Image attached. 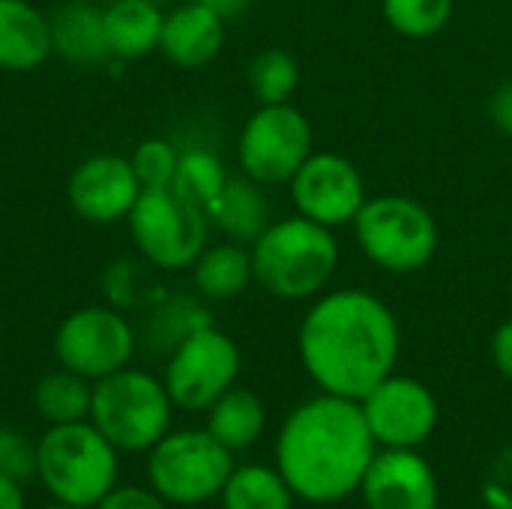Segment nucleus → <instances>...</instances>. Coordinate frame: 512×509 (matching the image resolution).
<instances>
[{
	"mask_svg": "<svg viewBox=\"0 0 512 509\" xmlns=\"http://www.w3.org/2000/svg\"><path fill=\"white\" fill-rule=\"evenodd\" d=\"M399 321L393 309L363 291H330L303 315L297 351L309 378L330 396L363 399L399 360Z\"/></svg>",
	"mask_w": 512,
	"mask_h": 509,
	"instance_id": "1",
	"label": "nucleus"
},
{
	"mask_svg": "<svg viewBox=\"0 0 512 509\" xmlns=\"http://www.w3.org/2000/svg\"><path fill=\"white\" fill-rule=\"evenodd\" d=\"M375 447L360 402L321 393L282 423L276 468L300 501L336 504L360 489Z\"/></svg>",
	"mask_w": 512,
	"mask_h": 509,
	"instance_id": "2",
	"label": "nucleus"
},
{
	"mask_svg": "<svg viewBox=\"0 0 512 509\" xmlns=\"http://www.w3.org/2000/svg\"><path fill=\"white\" fill-rule=\"evenodd\" d=\"M249 252L255 282L279 300L318 297L339 264L333 228H324L300 213L270 222Z\"/></svg>",
	"mask_w": 512,
	"mask_h": 509,
	"instance_id": "3",
	"label": "nucleus"
},
{
	"mask_svg": "<svg viewBox=\"0 0 512 509\" xmlns=\"http://www.w3.org/2000/svg\"><path fill=\"white\" fill-rule=\"evenodd\" d=\"M36 477L66 507H96L117 483V447L93 423L51 426L36 444Z\"/></svg>",
	"mask_w": 512,
	"mask_h": 509,
	"instance_id": "4",
	"label": "nucleus"
},
{
	"mask_svg": "<svg viewBox=\"0 0 512 509\" xmlns=\"http://www.w3.org/2000/svg\"><path fill=\"white\" fill-rule=\"evenodd\" d=\"M171 396L165 381L141 369H120L93 381V426L117 447V453L153 450L171 429Z\"/></svg>",
	"mask_w": 512,
	"mask_h": 509,
	"instance_id": "5",
	"label": "nucleus"
},
{
	"mask_svg": "<svg viewBox=\"0 0 512 509\" xmlns=\"http://www.w3.org/2000/svg\"><path fill=\"white\" fill-rule=\"evenodd\" d=\"M354 237L372 264L399 276L423 270L441 246L435 216L408 195L366 198L354 219Z\"/></svg>",
	"mask_w": 512,
	"mask_h": 509,
	"instance_id": "6",
	"label": "nucleus"
},
{
	"mask_svg": "<svg viewBox=\"0 0 512 509\" xmlns=\"http://www.w3.org/2000/svg\"><path fill=\"white\" fill-rule=\"evenodd\" d=\"M126 222L141 261L156 270H189L195 258L207 249V210L186 201L171 186L144 189Z\"/></svg>",
	"mask_w": 512,
	"mask_h": 509,
	"instance_id": "7",
	"label": "nucleus"
},
{
	"mask_svg": "<svg viewBox=\"0 0 512 509\" xmlns=\"http://www.w3.org/2000/svg\"><path fill=\"white\" fill-rule=\"evenodd\" d=\"M234 453L222 447L207 429H186L165 435L147 462L150 486L168 504L195 507L222 495L231 471Z\"/></svg>",
	"mask_w": 512,
	"mask_h": 509,
	"instance_id": "8",
	"label": "nucleus"
},
{
	"mask_svg": "<svg viewBox=\"0 0 512 509\" xmlns=\"http://www.w3.org/2000/svg\"><path fill=\"white\" fill-rule=\"evenodd\" d=\"M312 156V126L291 102L258 105L240 129L237 162L261 186H282Z\"/></svg>",
	"mask_w": 512,
	"mask_h": 509,
	"instance_id": "9",
	"label": "nucleus"
},
{
	"mask_svg": "<svg viewBox=\"0 0 512 509\" xmlns=\"http://www.w3.org/2000/svg\"><path fill=\"white\" fill-rule=\"evenodd\" d=\"M240 375L237 342L210 321L186 333L165 366V390L183 411H207Z\"/></svg>",
	"mask_w": 512,
	"mask_h": 509,
	"instance_id": "10",
	"label": "nucleus"
},
{
	"mask_svg": "<svg viewBox=\"0 0 512 509\" xmlns=\"http://www.w3.org/2000/svg\"><path fill=\"white\" fill-rule=\"evenodd\" d=\"M135 330L117 306H81L54 330V357L63 369L99 381L129 366Z\"/></svg>",
	"mask_w": 512,
	"mask_h": 509,
	"instance_id": "11",
	"label": "nucleus"
},
{
	"mask_svg": "<svg viewBox=\"0 0 512 509\" xmlns=\"http://www.w3.org/2000/svg\"><path fill=\"white\" fill-rule=\"evenodd\" d=\"M375 444L390 450H417L438 426V402L432 390L405 375H387L360 399Z\"/></svg>",
	"mask_w": 512,
	"mask_h": 509,
	"instance_id": "12",
	"label": "nucleus"
},
{
	"mask_svg": "<svg viewBox=\"0 0 512 509\" xmlns=\"http://www.w3.org/2000/svg\"><path fill=\"white\" fill-rule=\"evenodd\" d=\"M288 186L297 213L324 228L354 225L369 198L357 165L339 153H312Z\"/></svg>",
	"mask_w": 512,
	"mask_h": 509,
	"instance_id": "13",
	"label": "nucleus"
},
{
	"mask_svg": "<svg viewBox=\"0 0 512 509\" xmlns=\"http://www.w3.org/2000/svg\"><path fill=\"white\" fill-rule=\"evenodd\" d=\"M144 186L126 156L93 153L81 159L66 180V201L72 213L90 225H114L129 219Z\"/></svg>",
	"mask_w": 512,
	"mask_h": 509,
	"instance_id": "14",
	"label": "nucleus"
},
{
	"mask_svg": "<svg viewBox=\"0 0 512 509\" xmlns=\"http://www.w3.org/2000/svg\"><path fill=\"white\" fill-rule=\"evenodd\" d=\"M360 492L369 509H438V477L417 450L375 453Z\"/></svg>",
	"mask_w": 512,
	"mask_h": 509,
	"instance_id": "15",
	"label": "nucleus"
},
{
	"mask_svg": "<svg viewBox=\"0 0 512 509\" xmlns=\"http://www.w3.org/2000/svg\"><path fill=\"white\" fill-rule=\"evenodd\" d=\"M225 45V18L192 0L171 9L162 21L159 51L180 69H201L219 57Z\"/></svg>",
	"mask_w": 512,
	"mask_h": 509,
	"instance_id": "16",
	"label": "nucleus"
},
{
	"mask_svg": "<svg viewBox=\"0 0 512 509\" xmlns=\"http://www.w3.org/2000/svg\"><path fill=\"white\" fill-rule=\"evenodd\" d=\"M51 54L48 15L30 0H0V69L33 72Z\"/></svg>",
	"mask_w": 512,
	"mask_h": 509,
	"instance_id": "17",
	"label": "nucleus"
},
{
	"mask_svg": "<svg viewBox=\"0 0 512 509\" xmlns=\"http://www.w3.org/2000/svg\"><path fill=\"white\" fill-rule=\"evenodd\" d=\"M210 228L222 231L234 243H255L273 222L270 201L261 192V183L249 177H228L222 192L207 207Z\"/></svg>",
	"mask_w": 512,
	"mask_h": 509,
	"instance_id": "18",
	"label": "nucleus"
},
{
	"mask_svg": "<svg viewBox=\"0 0 512 509\" xmlns=\"http://www.w3.org/2000/svg\"><path fill=\"white\" fill-rule=\"evenodd\" d=\"M165 12L153 0H111L102 9L108 54L117 60H141L159 51Z\"/></svg>",
	"mask_w": 512,
	"mask_h": 509,
	"instance_id": "19",
	"label": "nucleus"
},
{
	"mask_svg": "<svg viewBox=\"0 0 512 509\" xmlns=\"http://www.w3.org/2000/svg\"><path fill=\"white\" fill-rule=\"evenodd\" d=\"M51 21V48L60 60L75 66H93L108 60V42L102 27V9H96L87 0H69L63 3Z\"/></svg>",
	"mask_w": 512,
	"mask_h": 509,
	"instance_id": "20",
	"label": "nucleus"
},
{
	"mask_svg": "<svg viewBox=\"0 0 512 509\" xmlns=\"http://www.w3.org/2000/svg\"><path fill=\"white\" fill-rule=\"evenodd\" d=\"M189 270H192L195 291L207 300H216V303L240 297L249 288V282H255L252 252L234 240L207 246Z\"/></svg>",
	"mask_w": 512,
	"mask_h": 509,
	"instance_id": "21",
	"label": "nucleus"
},
{
	"mask_svg": "<svg viewBox=\"0 0 512 509\" xmlns=\"http://www.w3.org/2000/svg\"><path fill=\"white\" fill-rule=\"evenodd\" d=\"M267 426L261 399L246 387H231L207 408V432L231 453L249 450Z\"/></svg>",
	"mask_w": 512,
	"mask_h": 509,
	"instance_id": "22",
	"label": "nucleus"
},
{
	"mask_svg": "<svg viewBox=\"0 0 512 509\" xmlns=\"http://www.w3.org/2000/svg\"><path fill=\"white\" fill-rule=\"evenodd\" d=\"M33 405H36V414L48 420L51 426L81 423L90 417L93 387L84 375H75L60 366L57 372H48L36 381Z\"/></svg>",
	"mask_w": 512,
	"mask_h": 509,
	"instance_id": "23",
	"label": "nucleus"
},
{
	"mask_svg": "<svg viewBox=\"0 0 512 509\" xmlns=\"http://www.w3.org/2000/svg\"><path fill=\"white\" fill-rule=\"evenodd\" d=\"M294 492L288 480L279 474V468L267 465H243L234 468L225 489H222V507L225 509H291Z\"/></svg>",
	"mask_w": 512,
	"mask_h": 509,
	"instance_id": "24",
	"label": "nucleus"
},
{
	"mask_svg": "<svg viewBox=\"0 0 512 509\" xmlns=\"http://www.w3.org/2000/svg\"><path fill=\"white\" fill-rule=\"evenodd\" d=\"M246 84H249V93L258 99V105H279L294 96L300 84V66L291 51L264 48L249 60Z\"/></svg>",
	"mask_w": 512,
	"mask_h": 509,
	"instance_id": "25",
	"label": "nucleus"
},
{
	"mask_svg": "<svg viewBox=\"0 0 512 509\" xmlns=\"http://www.w3.org/2000/svg\"><path fill=\"white\" fill-rule=\"evenodd\" d=\"M225 183H228V174H225L222 159L207 147H189V150L180 153L171 189L180 192L186 201L207 210L213 204V198L222 192Z\"/></svg>",
	"mask_w": 512,
	"mask_h": 509,
	"instance_id": "26",
	"label": "nucleus"
},
{
	"mask_svg": "<svg viewBox=\"0 0 512 509\" xmlns=\"http://www.w3.org/2000/svg\"><path fill=\"white\" fill-rule=\"evenodd\" d=\"M384 21L405 39L438 36L453 18V0H381Z\"/></svg>",
	"mask_w": 512,
	"mask_h": 509,
	"instance_id": "27",
	"label": "nucleus"
},
{
	"mask_svg": "<svg viewBox=\"0 0 512 509\" xmlns=\"http://www.w3.org/2000/svg\"><path fill=\"white\" fill-rule=\"evenodd\" d=\"M144 189H168L177 174L180 150L165 138H144L129 156Z\"/></svg>",
	"mask_w": 512,
	"mask_h": 509,
	"instance_id": "28",
	"label": "nucleus"
},
{
	"mask_svg": "<svg viewBox=\"0 0 512 509\" xmlns=\"http://www.w3.org/2000/svg\"><path fill=\"white\" fill-rule=\"evenodd\" d=\"M0 477L15 483L36 477V444L12 429H0Z\"/></svg>",
	"mask_w": 512,
	"mask_h": 509,
	"instance_id": "29",
	"label": "nucleus"
},
{
	"mask_svg": "<svg viewBox=\"0 0 512 509\" xmlns=\"http://www.w3.org/2000/svg\"><path fill=\"white\" fill-rule=\"evenodd\" d=\"M147 264V261H144ZM144 264L138 261H114L108 270H105V294L108 300L117 306V309H129V306H138V297L135 291L144 288Z\"/></svg>",
	"mask_w": 512,
	"mask_h": 509,
	"instance_id": "30",
	"label": "nucleus"
},
{
	"mask_svg": "<svg viewBox=\"0 0 512 509\" xmlns=\"http://www.w3.org/2000/svg\"><path fill=\"white\" fill-rule=\"evenodd\" d=\"M96 509H168V501L150 489H138V486H114Z\"/></svg>",
	"mask_w": 512,
	"mask_h": 509,
	"instance_id": "31",
	"label": "nucleus"
},
{
	"mask_svg": "<svg viewBox=\"0 0 512 509\" xmlns=\"http://www.w3.org/2000/svg\"><path fill=\"white\" fill-rule=\"evenodd\" d=\"M489 114L501 132L512 135V78L504 81L492 96H489Z\"/></svg>",
	"mask_w": 512,
	"mask_h": 509,
	"instance_id": "32",
	"label": "nucleus"
},
{
	"mask_svg": "<svg viewBox=\"0 0 512 509\" xmlns=\"http://www.w3.org/2000/svg\"><path fill=\"white\" fill-rule=\"evenodd\" d=\"M492 357H495V366L498 372L512 381V318L504 321L498 330H495V339H492Z\"/></svg>",
	"mask_w": 512,
	"mask_h": 509,
	"instance_id": "33",
	"label": "nucleus"
},
{
	"mask_svg": "<svg viewBox=\"0 0 512 509\" xmlns=\"http://www.w3.org/2000/svg\"><path fill=\"white\" fill-rule=\"evenodd\" d=\"M0 509H24V498H21V483L0 477Z\"/></svg>",
	"mask_w": 512,
	"mask_h": 509,
	"instance_id": "34",
	"label": "nucleus"
},
{
	"mask_svg": "<svg viewBox=\"0 0 512 509\" xmlns=\"http://www.w3.org/2000/svg\"><path fill=\"white\" fill-rule=\"evenodd\" d=\"M198 3L210 6V9H213V12H219L225 21H228V18H234V15H240V12H246V9L252 6V0H198Z\"/></svg>",
	"mask_w": 512,
	"mask_h": 509,
	"instance_id": "35",
	"label": "nucleus"
},
{
	"mask_svg": "<svg viewBox=\"0 0 512 509\" xmlns=\"http://www.w3.org/2000/svg\"><path fill=\"white\" fill-rule=\"evenodd\" d=\"M42 509H75V507H66V504H60V501H57L54 507H42Z\"/></svg>",
	"mask_w": 512,
	"mask_h": 509,
	"instance_id": "36",
	"label": "nucleus"
}]
</instances>
